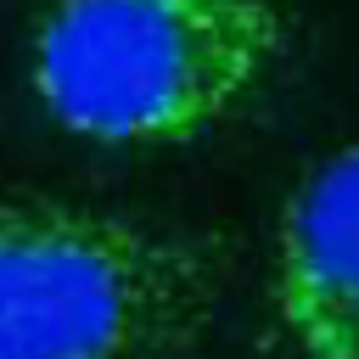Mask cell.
<instances>
[{
    "label": "cell",
    "instance_id": "obj_3",
    "mask_svg": "<svg viewBox=\"0 0 359 359\" xmlns=\"http://www.w3.org/2000/svg\"><path fill=\"white\" fill-rule=\"evenodd\" d=\"M252 359H359V140L280 202Z\"/></svg>",
    "mask_w": 359,
    "mask_h": 359
},
{
    "label": "cell",
    "instance_id": "obj_2",
    "mask_svg": "<svg viewBox=\"0 0 359 359\" xmlns=\"http://www.w3.org/2000/svg\"><path fill=\"white\" fill-rule=\"evenodd\" d=\"M230 252L180 224L84 202H0V359H185Z\"/></svg>",
    "mask_w": 359,
    "mask_h": 359
},
{
    "label": "cell",
    "instance_id": "obj_1",
    "mask_svg": "<svg viewBox=\"0 0 359 359\" xmlns=\"http://www.w3.org/2000/svg\"><path fill=\"white\" fill-rule=\"evenodd\" d=\"M280 0H50L28 34L39 112L95 146H185L286 56Z\"/></svg>",
    "mask_w": 359,
    "mask_h": 359
}]
</instances>
